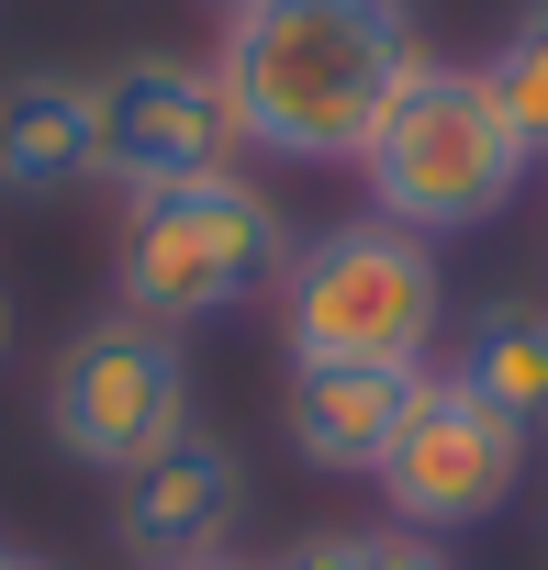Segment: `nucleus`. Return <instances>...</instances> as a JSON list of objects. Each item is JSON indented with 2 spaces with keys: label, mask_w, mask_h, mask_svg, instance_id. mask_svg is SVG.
Returning <instances> with one entry per match:
<instances>
[{
  "label": "nucleus",
  "mask_w": 548,
  "mask_h": 570,
  "mask_svg": "<svg viewBox=\"0 0 548 570\" xmlns=\"http://www.w3.org/2000/svg\"><path fill=\"white\" fill-rule=\"evenodd\" d=\"M414 68H425L414 0H246L213 46L235 146L281 168H359Z\"/></svg>",
  "instance_id": "1"
},
{
  "label": "nucleus",
  "mask_w": 548,
  "mask_h": 570,
  "mask_svg": "<svg viewBox=\"0 0 548 570\" xmlns=\"http://www.w3.org/2000/svg\"><path fill=\"white\" fill-rule=\"evenodd\" d=\"M281 292V347L292 370H425V347L448 336V268L425 235L348 213L325 235H292V268L268 279Z\"/></svg>",
  "instance_id": "2"
},
{
  "label": "nucleus",
  "mask_w": 548,
  "mask_h": 570,
  "mask_svg": "<svg viewBox=\"0 0 548 570\" xmlns=\"http://www.w3.org/2000/svg\"><path fill=\"white\" fill-rule=\"evenodd\" d=\"M281 268H292V213L268 202V179H246V168L168 179V190H135L112 224V314H146L179 336V325L268 292Z\"/></svg>",
  "instance_id": "3"
},
{
  "label": "nucleus",
  "mask_w": 548,
  "mask_h": 570,
  "mask_svg": "<svg viewBox=\"0 0 548 570\" xmlns=\"http://www.w3.org/2000/svg\"><path fill=\"white\" fill-rule=\"evenodd\" d=\"M526 168H537V157H526V135L503 124L492 79H481V68H448V57H425V68L403 79L381 146L359 157L370 213L403 224V235H425V246L492 224V213L526 190Z\"/></svg>",
  "instance_id": "4"
},
{
  "label": "nucleus",
  "mask_w": 548,
  "mask_h": 570,
  "mask_svg": "<svg viewBox=\"0 0 548 570\" xmlns=\"http://www.w3.org/2000/svg\"><path fill=\"white\" fill-rule=\"evenodd\" d=\"M190 425H202V414H190V358H179V336L146 325V314H90V325L57 347V370H46V436H57V459H79V470H101V481L146 470V459L179 448Z\"/></svg>",
  "instance_id": "5"
},
{
  "label": "nucleus",
  "mask_w": 548,
  "mask_h": 570,
  "mask_svg": "<svg viewBox=\"0 0 548 570\" xmlns=\"http://www.w3.org/2000/svg\"><path fill=\"white\" fill-rule=\"evenodd\" d=\"M381 503H392V525H414V537H459V525H492L503 503H515V481H526V436L459 381V370H425L414 392H403V425H392V448H381Z\"/></svg>",
  "instance_id": "6"
},
{
  "label": "nucleus",
  "mask_w": 548,
  "mask_h": 570,
  "mask_svg": "<svg viewBox=\"0 0 548 570\" xmlns=\"http://www.w3.org/2000/svg\"><path fill=\"white\" fill-rule=\"evenodd\" d=\"M213 168H235V124H224L213 68H190V57H112L90 79V179H112L135 202V190L213 179Z\"/></svg>",
  "instance_id": "7"
},
{
  "label": "nucleus",
  "mask_w": 548,
  "mask_h": 570,
  "mask_svg": "<svg viewBox=\"0 0 548 570\" xmlns=\"http://www.w3.org/2000/svg\"><path fill=\"white\" fill-rule=\"evenodd\" d=\"M235 525H246V459L202 425L112 481V537L135 570H213L235 548Z\"/></svg>",
  "instance_id": "8"
},
{
  "label": "nucleus",
  "mask_w": 548,
  "mask_h": 570,
  "mask_svg": "<svg viewBox=\"0 0 548 570\" xmlns=\"http://www.w3.org/2000/svg\"><path fill=\"white\" fill-rule=\"evenodd\" d=\"M425 381V370H414ZM403 370H292V448L336 481H370L392 425H403Z\"/></svg>",
  "instance_id": "9"
},
{
  "label": "nucleus",
  "mask_w": 548,
  "mask_h": 570,
  "mask_svg": "<svg viewBox=\"0 0 548 570\" xmlns=\"http://www.w3.org/2000/svg\"><path fill=\"white\" fill-rule=\"evenodd\" d=\"M90 179V79L12 68L0 79V190H79Z\"/></svg>",
  "instance_id": "10"
},
{
  "label": "nucleus",
  "mask_w": 548,
  "mask_h": 570,
  "mask_svg": "<svg viewBox=\"0 0 548 570\" xmlns=\"http://www.w3.org/2000/svg\"><path fill=\"white\" fill-rule=\"evenodd\" d=\"M459 381L515 436H548V303H481L459 325Z\"/></svg>",
  "instance_id": "11"
},
{
  "label": "nucleus",
  "mask_w": 548,
  "mask_h": 570,
  "mask_svg": "<svg viewBox=\"0 0 548 570\" xmlns=\"http://www.w3.org/2000/svg\"><path fill=\"white\" fill-rule=\"evenodd\" d=\"M481 79H492L503 124L526 135V157H548V0H526V12L503 23V46L481 57Z\"/></svg>",
  "instance_id": "12"
},
{
  "label": "nucleus",
  "mask_w": 548,
  "mask_h": 570,
  "mask_svg": "<svg viewBox=\"0 0 548 570\" xmlns=\"http://www.w3.org/2000/svg\"><path fill=\"white\" fill-rule=\"evenodd\" d=\"M370 570H459V559H448V537H414V525H381V537H370Z\"/></svg>",
  "instance_id": "13"
},
{
  "label": "nucleus",
  "mask_w": 548,
  "mask_h": 570,
  "mask_svg": "<svg viewBox=\"0 0 548 570\" xmlns=\"http://www.w3.org/2000/svg\"><path fill=\"white\" fill-rule=\"evenodd\" d=\"M281 570H370V537H359V525H336V537H303Z\"/></svg>",
  "instance_id": "14"
},
{
  "label": "nucleus",
  "mask_w": 548,
  "mask_h": 570,
  "mask_svg": "<svg viewBox=\"0 0 548 570\" xmlns=\"http://www.w3.org/2000/svg\"><path fill=\"white\" fill-rule=\"evenodd\" d=\"M0 358H12V303H0Z\"/></svg>",
  "instance_id": "15"
},
{
  "label": "nucleus",
  "mask_w": 548,
  "mask_h": 570,
  "mask_svg": "<svg viewBox=\"0 0 548 570\" xmlns=\"http://www.w3.org/2000/svg\"><path fill=\"white\" fill-rule=\"evenodd\" d=\"M0 570H46V559H0Z\"/></svg>",
  "instance_id": "16"
},
{
  "label": "nucleus",
  "mask_w": 548,
  "mask_h": 570,
  "mask_svg": "<svg viewBox=\"0 0 548 570\" xmlns=\"http://www.w3.org/2000/svg\"><path fill=\"white\" fill-rule=\"evenodd\" d=\"M224 12H246V0H224Z\"/></svg>",
  "instance_id": "17"
},
{
  "label": "nucleus",
  "mask_w": 548,
  "mask_h": 570,
  "mask_svg": "<svg viewBox=\"0 0 548 570\" xmlns=\"http://www.w3.org/2000/svg\"><path fill=\"white\" fill-rule=\"evenodd\" d=\"M213 570H235V559H213Z\"/></svg>",
  "instance_id": "18"
},
{
  "label": "nucleus",
  "mask_w": 548,
  "mask_h": 570,
  "mask_svg": "<svg viewBox=\"0 0 548 570\" xmlns=\"http://www.w3.org/2000/svg\"><path fill=\"white\" fill-rule=\"evenodd\" d=\"M0 559H12V548H0Z\"/></svg>",
  "instance_id": "19"
}]
</instances>
